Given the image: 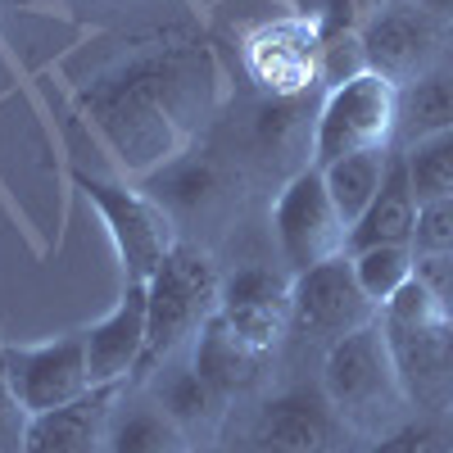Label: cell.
Returning <instances> with one entry per match:
<instances>
[{
	"label": "cell",
	"mask_w": 453,
	"mask_h": 453,
	"mask_svg": "<svg viewBox=\"0 0 453 453\" xmlns=\"http://www.w3.org/2000/svg\"><path fill=\"white\" fill-rule=\"evenodd\" d=\"M218 318L254 349L268 354L290 322V281L273 268H241L218 290Z\"/></svg>",
	"instance_id": "11"
},
{
	"label": "cell",
	"mask_w": 453,
	"mask_h": 453,
	"mask_svg": "<svg viewBox=\"0 0 453 453\" xmlns=\"http://www.w3.org/2000/svg\"><path fill=\"white\" fill-rule=\"evenodd\" d=\"M453 127V68H426L399 87V119H395V150H408L435 132Z\"/></svg>",
	"instance_id": "17"
},
{
	"label": "cell",
	"mask_w": 453,
	"mask_h": 453,
	"mask_svg": "<svg viewBox=\"0 0 453 453\" xmlns=\"http://www.w3.org/2000/svg\"><path fill=\"white\" fill-rule=\"evenodd\" d=\"M213 191H218V173L209 159H177L150 181V196L164 209H200L213 200Z\"/></svg>",
	"instance_id": "23"
},
{
	"label": "cell",
	"mask_w": 453,
	"mask_h": 453,
	"mask_svg": "<svg viewBox=\"0 0 453 453\" xmlns=\"http://www.w3.org/2000/svg\"><path fill=\"white\" fill-rule=\"evenodd\" d=\"M5 372H10V390L27 418L68 408L91 390L82 331H68L59 340H46V345L5 349Z\"/></svg>",
	"instance_id": "7"
},
{
	"label": "cell",
	"mask_w": 453,
	"mask_h": 453,
	"mask_svg": "<svg viewBox=\"0 0 453 453\" xmlns=\"http://www.w3.org/2000/svg\"><path fill=\"white\" fill-rule=\"evenodd\" d=\"M322 395L335 418L354 426H376L395 418L399 408H408L381 322H367L349 335L331 340V349L322 358Z\"/></svg>",
	"instance_id": "3"
},
{
	"label": "cell",
	"mask_w": 453,
	"mask_h": 453,
	"mask_svg": "<svg viewBox=\"0 0 453 453\" xmlns=\"http://www.w3.org/2000/svg\"><path fill=\"white\" fill-rule=\"evenodd\" d=\"M376 313L381 309L363 295L349 254H340L331 263H318V268L290 277V322L299 331H309V335L340 340V335L376 322Z\"/></svg>",
	"instance_id": "9"
},
{
	"label": "cell",
	"mask_w": 453,
	"mask_h": 453,
	"mask_svg": "<svg viewBox=\"0 0 453 453\" xmlns=\"http://www.w3.org/2000/svg\"><path fill=\"white\" fill-rule=\"evenodd\" d=\"M367 453H444V435L431 422H408V426H395L390 435H381Z\"/></svg>",
	"instance_id": "26"
},
{
	"label": "cell",
	"mask_w": 453,
	"mask_h": 453,
	"mask_svg": "<svg viewBox=\"0 0 453 453\" xmlns=\"http://www.w3.org/2000/svg\"><path fill=\"white\" fill-rule=\"evenodd\" d=\"M412 250H453V200L422 204L418 241H412Z\"/></svg>",
	"instance_id": "28"
},
{
	"label": "cell",
	"mask_w": 453,
	"mask_h": 453,
	"mask_svg": "<svg viewBox=\"0 0 453 453\" xmlns=\"http://www.w3.org/2000/svg\"><path fill=\"white\" fill-rule=\"evenodd\" d=\"M82 340L91 386H127L145 354V281H123L119 304L82 331Z\"/></svg>",
	"instance_id": "13"
},
{
	"label": "cell",
	"mask_w": 453,
	"mask_h": 453,
	"mask_svg": "<svg viewBox=\"0 0 453 453\" xmlns=\"http://www.w3.org/2000/svg\"><path fill=\"white\" fill-rule=\"evenodd\" d=\"M418 5H426L435 19H444V23H453V0H418Z\"/></svg>",
	"instance_id": "29"
},
{
	"label": "cell",
	"mask_w": 453,
	"mask_h": 453,
	"mask_svg": "<svg viewBox=\"0 0 453 453\" xmlns=\"http://www.w3.org/2000/svg\"><path fill=\"white\" fill-rule=\"evenodd\" d=\"M273 236H277V250H281V263L290 268V277L349 254V222L331 204V191L313 164L299 168L286 181V191L277 196Z\"/></svg>",
	"instance_id": "5"
},
{
	"label": "cell",
	"mask_w": 453,
	"mask_h": 453,
	"mask_svg": "<svg viewBox=\"0 0 453 453\" xmlns=\"http://www.w3.org/2000/svg\"><path fill=\"white\" fill-rule=\"evenodd\" d=\"M399 119V87L381 73H358L354 82H340L326 91L318 119H313V168H326L358 150H386L395 145Z\"/></svg>",
	"instance_id": "4"
},
{
	"label": "cell",
	"mask_w": 453,
	"mask_h": 453,
	"mask_svg": "<svg viewBox=\"0 0 453 453\" xmlns=\"http://www.w3.org/2000/svg\"><path fill=\"white\" fill-rule=\"evenodd\" d=\"M349 263H354V277H358L363 295L376 309H386L418 277V250L412 245H367V250H354Z\"/></svg>",
	"instance_id": "21"
},
{
	"label": "cell",
	"mask_w": 453,
	"mask_h": 453,
	"mask_svg": "<svg viewBox=\"0 0 453 453\" xmlns=\"http://www.w3.org/2000/svg\"><path fill=\"white\" fill-rule=\"evenodd\" d=\"M119 395H123V386H91L78 403L27 418L19 453H100Z\"/></svg>",
	"instance_id": "14"
},
{
	"label": "cell",
	"mask_w": 453,
	"mask_h": 453,
	"mask_svg": "<svg viewBox=\"0 0 453 453\" xmlns=\"http://www.w3.org/2000/svg\"><path fill=\"white\" fill-rule=\"evenodd\" d=\"M358 73H367V55H363V42L358 32L349 36H331V42H322V68H318V82L340 87V82H354Z\"/></svg>",
	"instance_id": "25"
},
{
	"label": "cell",
	"mask_w": 453,
	"mask_h": 453,
	"mask_svg": "<svg viewBox=\"0 0 453 453\" xmlns=\"http://www.w3.org/2000/svg\"><path fill=\"white\" fill-rule=\"evenodd\" d=\"M349 5H354V14H358V19H372L376 10H386L390 0H349Z\"/></svg>",
	"instance_id": "30"
},
{
	"label": "cell",
	"mask_w": 453,
	"mask_h": 453,
	"mask_svg": "<svg viewBox=\"0 0 453 453\" xmlns=\"http://www.w3.org/2000/svg\"><path fill=\"white\" fill-rule=\"evenodd\" d=\"M155 376H159V381H155V403L164 408V418H168L181 435L209 431V426L222 418V403H226V399L196 372L191 358H173V363H164Z\"/></svg>",
	"instance_id": "18"
},
{
	"label": "cell",
	"mask_w": 453,
	"mask_h": 453,
	"mask_svg": "<svg viewBox=\"0 0 453 453\" xmlns=\"http://www.w3.org/2000/svg\"><path fill=\"white\" fill-rule=\"evenodd\" d=\"M335 412L326 395L290 390L258 408L250 426V453H331L335 440Z\"/></svg>",
	"instance_id": "12"
},
{
	"label": "cell",
	"mask_w": 453,
	"mask_h": 453,
	"mask_svg": "<svg viewBox=\"0 0 453 453\" xmlns=\"http://www.w3.org/2000/svg\"><path fill=\"white\" fill-rule=\"evenodd\" d=\"M418 218H422V204H418V196H412L403 150H390V168H386L381 191H376L372 209L349 232V254L367 250V245H412L418 241Z\"/></svg>",
	"instance_id": "15"
},
{
	"label": "cell",
	"mask_w": 453,
	"mask_h": 453,
	"mask_svg": "<svg viewBox=\"0 0 453 453\" xmlns=\"http://www.w3.org/2000/svg\"><path fill=\"white\" fill-rule=\"evenodd\" d=\"M191 363L204 381L222 395L232 399L236 390H245L254 376H258V363H263V349H254L250 340H241L232 326H226L218 313L200 326V335L191 340Z\"/></svg>",
	"instance_id": "16"
},
{
	"label": "cell",
	"mask_w": 453,
	"mask_h": 453,
	"mask_svg": "<svg viewBox=\"0 0 453 453\" xmlns=\"http://www.w3.org/2000/svg\"><path fill=\"white\" fill-rule=\"evenodd\" d=\"M181 431L164 418L159 403H132L113 408L104 426V453H173Z\"/></svg>",
	"instance_id": "20"
},
{
	"label": "cell",
	"mask_w": 453,
	"mask_h": 453,
	"mask_svg": "<svg viewBox=\"0 0 453 453\" xmlns=\"http://www.w3.org/2000/svg\"><path fill=\"white\" fill-rule=\"evenodd\" d=\"M78 186L109 226V241H113L119 263H123V281H150L155 268L168 258V250L177 245L168 209L155 196L132 191V186H119V181L82 177Z\"/></svg>",
	"instance_id": "6"
},
{
	"label": "cell",
	"mask_w": 453,
	"mask_h": 453,
	"mask_svg": "<svg viewBox=\"0 0 453 453\" xmlns=\"http://www.w3.org/2000/svg\"><path fill=\"white\" fill-rule=\"evenodd\" d=\"M250 73L273 96H304L309 82H318L322 68V32L304 19H281L250 36L245 46Z\"/></svg>",
	"instance_id": "10"
},
{
	"label": "cell",
	"mask_w": 453,
	"mask_h": 453,
	"mask_svg": "<svg viewBox=\"0 0 453 453\" xmlns=\"http://www.w3.org/2000/svg\"><path fill=\"white\" fill-rule=\"evenodd\" d=\"M390 150H358V155H345V159H335L322 173L326 181V191H331V204L340 209V218L349 222V232L358 226V218L372 209L376 191H381V181H386V168H390Z\"/></svg>",
	"instance_id": "19"
},
{
	"label": "cell",
	"mask_w": 453,
	"mask_h": 453,
	"mask_svg": "<svg viewBox=\"0 0 453 453\" xmlns=\"http://www.w3.org/2000/svg\"><path fill=\"white\" fill-rule=\"evenodd\" d=\"M299 132H304V100H299V96H273V100H263L258 119H254L258 145L286 150V145H295Z\"/></svg>",
	"instance_id": "24"
},
{
	"label": "cell",
	"mask_w": 453,
	"mask_h": 453,
	"mask_svg": "<svg viewBox=\"0 0 453 453\" xmlns=\"http://www.w3.org/2000/svg\"><path fill=\"white\" fill-rule=\"evenodd\" d=\"M376 322L390 345L408 408L453 412V318L444 313L440 295L422 277H412L376 313Z\"/></svg>",
	"instance_id": "1"
},
{
	"label": "cell",
	"mask_w": 453,
	"mask_h": 453,
	"mask_svg": "<svg viewBox=\"0 0 453 453\" xmlns=\"http://www.w3.org/2000/svg\"><path fill=\"white\" fill-rule=\"evenodd\" d=\"M218 273L204 250L196 245H173L168 258L155 268V277L145 281V354L136 363L132 381L155 376L164 363H173L200 326L218 313Z\"/></svg>",
	"instance_id": "2"
},
{
	"label": "cell",
	"mask_w": 453,
	"mask_h": 453,
	"mask_svg": "<svg viewBox=\"0 0 453 453\" xmlns=\"http://www.w3.org/2000/svg\"><path fill=\"white\" fill-rule=\"evenodd\" d=\"M440 36H444V19H435L418 0H390L386 10H376L358 27L367 68L390 78L395 87L412 82L418 73L431 68V59L440 50Z\"/></svg>",
	"instance_id": "8"
},
{
	"label": "cell",
	"mask_w": 453,
	"mask_h": 453,
	"mask_svg": "<svg viewBox=\"0 0 453 453\" xmlns=\"http://www.w3.org/2000/svg\"><path fill=\"white\" fill-rule=\"evenodd\" d=\"M408 164V181L418 204H435V200H453V127L435 132L418 145L403 150Z\"/></svg>",
	"instance_id": "22"
},
{
	"label": "cell",
	"mask_w": 453,
	"mask_h": 453,
	"mask_svg": "<svg viewBox=\"0 0 453 453\" xmlns=\"http://www.w3.org/2000/svg\"><path fill=\"white\" fill-rule=\"evenodd\" d=\"M23 431H27V412L19 408V399L10 390L5 354H0V453H19L23 449Z\"/></svg>",
	"instance_id": "27"
},
{
	"label": "cell",
	"mask_w": 453,
	"mask_h": 453,
	"mask_svg": "<svg viewBox=\"0 0 453 453\" xmlns=\"http://www.w3.org/2000/svg\"><path fill=\"white\" fill-rule=\"evenodd\" d=\"M0 354H5V349H0Z\"/></svg>",
	"instance_id": "31"
}]
</instances>
